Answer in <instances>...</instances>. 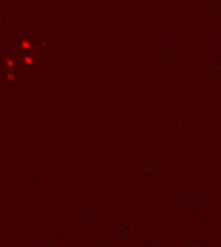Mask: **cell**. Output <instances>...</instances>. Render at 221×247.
<instances>
[{"label":"cell","instance_id":"3","mask_svg":"<svg viewBox=\"0 0 221 247\" xmlns=\"http://www.w3.org/2000/svg\"><path fill=\"white\" fill-rule=\"evenodd\" d=\"M5 63H6V65H7L9 68H12V67H14V65H15V62H14V60H13V59H12V58H6V60H5Z\"/></svg>","mask_w":221,"mask_h":247},{"label":"cell","instance_id":"1","mask_svg":"<svg viewBox=\"0 0 221 247\" xmlns=\"http://www.w3.org/2000/svg\"><path fill=\"white\" fill-rule=\"evenodd\" d=\"M24 63H25V65H27V66H31V65H32V64L34 63L33 57L31 56V55H27V56H25V57H24Z\"/></svg>","mask_w":221,"mask_h":247},{"label":"cell","instance_id":"2","mask_svg":"<svg viewBox=\"0 0 221 247\" xmlns=\"http://www.w3.org/2000/svg\"><path fill=\"white\" fill-rule=\"evenodd\" d=\"M31 43L28 41V40H23L22 42H21V49L22 50H30L31 49Z\"/></svg>","mask_w":221,"mask_h":247},{"label":"cell","instance_id":"4","mask_svg":"<svg viewBox=\"0 0 221 247\" xmlns=\"http://www.w3.org/2000/svg\"><path fill=\"white\" fill-rule=\"evenodd\" d=\"M7 79H8L9 81H11V82H12V81L15 80V75H14L13 73L10 72V73H8V75H7Z\"/></svg>","mask_w":221,"mask_h":247}]
</instances>
